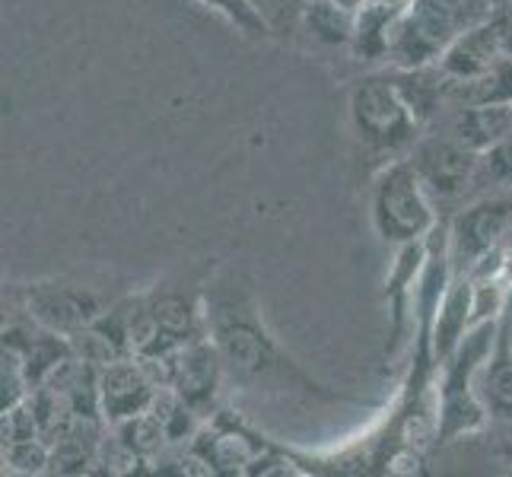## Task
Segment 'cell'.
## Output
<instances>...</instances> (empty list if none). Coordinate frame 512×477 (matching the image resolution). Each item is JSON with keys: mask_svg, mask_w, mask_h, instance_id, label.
I'll return each mask as SVG.
<instances>
[{"mask_svg": "<svg viewBox=\"0 0 512 477\" xmlns=\"http://www.w3.org/2000/svg\"><path fill=\"white\" fill-rule=\"evenodd\" d=\"M207 334L214 338L226 379L249 388V392H271V395H309L322 401H350L341 392H331L322 382H315L303 366L293 363L280 344L271 338L258 318L255 303L239 290L217 293L207 299Z\"/></svg>", "mask_w": 512, "mask_h": 477, "instance_id": "cell-1", "label": "cell"}, {"mask_svg": "<svg viewBox=\"0 0 512 477\" xmlns=\"http://www.w3.org/2000/svg\"><path fill=\"white\" fill-rule=\"evenodd\" d=\"M497 13L490 0H408L388 29L385 61L395 70L439 64L462 32Z\"/></svg>", "mask_w": 512, "mask_h": 477, "instance_id": "cell-2", "label": "cell"}, {"mask_svg": "<svg viewBox=\"0 0 512 477\" xmlns=\"http://www.w3.org/2000/svg\"><path fill=\"white\" fill-rule=\"evenodd\" d=\"M500 322L474 325L458 350L443 363V379L436 392V446H449L487 430L490 414L478 395V373L497 344Z\"/></svg>", "mask_w": 512, "mask_h": 477, "instance_id": "cell-3", "label": "cell"}, {"mask_svg": "<svg viewBox=\"0 0 512 477\" xmlns=\"http://www.w3.org/2000/svg\"><path fill=\"white\" fill-rule=\"evenodd\" d=\"M373 223L382 242L408 245L427 242V236L439 226L436 201L408 156L388 163L373 188Z\"/></svg>", "mask_w": 512, "mask_h": 477, "instance_id": "cell-4", "label": "cell"}, {"mask_svg": "<svg viewBox=\"0 0 512 477\" xmlns=\"http://www.w3.org/2000/svg\"><path fill=\"white\" fill-rule=\"evenodd\" d=\"M350 121L360 140L376 153L411 150L423 137L420 121L404 102L392 74L366 77L350 90Z\"/></svg>", "mask_w": 512, "mask_h": 477, "instance_id": "cell-5", "label": "cell"}, {"mask_svg": "<svg viewBox=\"0 0 512 477\" xmlns=\"http://www.w3.org/2000/svg\"><path fill=\"white\" fill-rule=\"evenodd\" d=\"M207 334V312L182 293L137 299L131 318V357L166 360Z\"/></svg>", "mask_w": 512, "mask_h": 477, "instance_id": "cell-6", "label": "cell"}, {"mask_svg": "<svg viewBox=\"0 0 512 477\" xmlns=\"http://www.w3.org/2000/svg\"><path fill=\"white\" fill-rule=\"evenodd\" d=\"M140 363L147 366V373L156 382L169 385L198 417L210 420L217 414V392H220L226 369L210 334L185 344L166 360H140Z\"/></svg>", "mask_w": 512, "mask_h": 477, "instance_id": "cell-7", "label": "cell"}, {"mask_svg": "<svg viewBox=\"0 0 512 477\" xmlns=\"http://www.w3.org/2000/svg\"><path fill=\"white\" fill-rule=\"evenodd\" d=\"M512 245V188L474 201L458 210L449 223V261L452 274H471V268L490 252Z\"/></svg>", "mask_w": 512, "mask_h": 477, "instance_id": "cell-8", "label": "cell"}, {"mask_svg": "<svg viewBox=\"0 0 512 477\" xmlns=\"http://www.w3.org/2000/svg\"><path fill=\"white\" fill-rule=\"evenodd\" d=\"M411 163L420 175V182L427 185L430 198L436 204L465 198L471 188H478V166L481 153L462 144L449 131L423 134L411 147Z\"/></svg>", "mask_w": 512, "mask_h": 477, "instance_id": "cell-9", "label": "cell"}, {"mask_svg": "<svg viewBox=\"0 0 512 477\" xmlns=\"http://www.w3.org/2000/svg\"><path fill=\"white\" fill-rule=\"evenodd\" d=\"M23 309L35 328L64 334V338H74L77 331L90 328L105 312L96 293L74 284H61V280L29 284L23 290Z\"/></svg>", "mask_w": 512, "mask_h": 477, "instance_id": "cell-10", "label": "cell"}, {"mask_svg": "<svg viewBox=\"0 0 512 477\" xmlns=\"http://www.w3.org/2000/svg\"><path fill=\"white\" fill-rule=\"evenodd\" d=\"M156 392H160V382L147 373V366L137 357L115 360L99 369V408L109 427L150 411Z\"/></svg>", "mask_w": 512, "mask_h": 477, "instance_id": "cell-11", "label": "cell"}, {"mask_svg": "<svg viewBox=\"0 0 512 477\" xmlns=\"http://www.w3.org/2000/svg\"><path fill=\"white\" fill-rule=\"evenodd\" d=\"M500 58H506V51H503V10H497L481 26H474V29L458 35V39L452 42V48L439 58V67H443L449 77L468 80V77L487 74V70Z\"/></svg>", "mask_w": 512, "mask_h": 477, "instance_id": "cell-12", "label": "cell"}, {"mask_svg": "<svg viewBox=\"0 0 512 477\" xmlns=\"http://www.w3.org/2000/svg\"><path fill=\"white\" fill-rule=\"evenodd\" d=\"M423 264H427V242H408L401 245V252L395 258V268L388 274V312H392V331H388V347L385 353L395 357L404 331H408V312L417 309V287Z\"/></svg>", "mask_w": 512, "mask_h": 477, "instance_id": "cell-13", "label": "cell"}, {"mask_svg": "<svg viewBox=\"0 0 512 477\" xmlns=\"http://www.w3.org/2000/svg\"><path fill=\"white\" fill-rule=\"evenodd\" d=\"M478 395L493 420L512 427V322L506 312L500 315L497 344L478 373Z\"/></svg>", "mask_w": 512, "mask_h": 477, "instance_id": "cell-14", "label": "cell"}, {"mask_svg": "<svg viewBox=\"0 0 512 477\" xmlns=\"http://www.w3.org/2000/svg\"><path fill=\"white\" fill-rule=\"evenodd\" d=\"M471 293L474 280L468 274H452L443 299H439V309L433 318V353L439 366L452 357L458 344L465 341V334L471 331Z\"/></svg>", "mask_w": 512, "mask_h": 477, "instance_id": "cell-15", "label": "cell"}, {"mask_svg": "<svg viewBox=\"0 0 512 477\" xmlns=\"http://www.w3.org/2000/svg\"><path fill=\"white\" fill-rule=\"evenodd\" d=\"M443 131L458 137L471 150L484 153L497 144L500 137L512 131V105L490 102V105H458L443 121Z\"/></svg>", "mask_w": 512, "mask_h": 477, "instance_id": "cell-16", "label": "cell"}, {"mask_svg": "<svg viewBox=\"0 0 512 477\" xmlns=\"http://www.w3.org/2000/svg\"><path fill=\"white\" fill-rule=\"evenodd\" d=\"M401 7L398 4H382V0H369V4L357 13V29H353V42H350L353 55H357L360 61H385V55H388V29H392Z\"/></svg>", "mask_w": 512, "mask_h": 477, "instance_id": "cell-17", "label": "cell"}, {"mask_svg": "<svg viewBox=\"0 0 512 477\" xmlns=\"http://www.w3.org/2000/svg\"><path fill=\"white\" fill-rule=\"evenodd\" d=\"M303 20L315 32V39L328 45L353 42V29H357V13L338 7L334 0H309Z\"/></svg>", "mask_w": 512, "mask_h": 477, "instance_id": "cell-18", "label": "cell"}, {"mask_svg": "<svg viewBox=\"0 0 512 477\" xmlns=\"http://www.w3.org/2000/svg\"><path fill=\"white\" fill-rule=\"evenodd\" d=\"M112 430H115V436L121 439V443H125L131 452H137L140 458H144V462L160 452L163 443H169L163 420L156 417L153 411H144V414H137V417L112 423Z\"/></svg>", "mask_w": 512, "mask_h": 477, "instance_id": "cell-19", "label": "cell"}, {"mask_svg": "<svg viewBox=\"0 0 512 477\" xmlns=\"http://www.w3.org/2000/svg\"><path fill=\"white\" fill-rule=\"evenodd\" d=\"M198 4L220 13L226 23H233L239 32L249 35V39H268V35H274L271 26L264 23V16L249 4V0H198Z\"/></svg>", "mask_w": 512, "mask_h": 477, "instance_id": "cell-20", "label": "cell"}, {"mask_svg": "<svg viewBox=\"0 0 512 477\" xmlns=\"http://www.w3.org/2000/svg\"><path fill=\"white\" fill-rule=\"evenodd\" d=\"M4 465L10 471H20V474H42L51 465V446L42 436L4 443Z\"/></svg>", "mask_w": 512, "mask_h": 477, "instance_id": "cell-21", "label": "cell"}, {"mask_svg": "<svg viewBox=\"0 0 512 477\" xmlns=\"http://www.w3.org/2000/svg\"><path fill=\"white\" fill-rule=\"evenodd\" d=\"M478 185L512 188V131H509L506 137H500L497 144L487 147V150L481 153Z\"/></svg>", "mask_w": 512, "mask_h": 477, "instance_id": "cell-22", "label": "cell"}, {"mask_svg": "<svg viewBox=\"0 0 512 477\" xmlns=\"http://www.w3.org/2000/svg\"><path fill=\"white\" fill-rule=\"evenodd\" d=\"M249 4L264 16L274 35H290L306 16L309 0H249Z\"/></svg>", "mask_w": 512, "mask_h": 477, "instance_id": "cell-23", "label": "cell"}, {"mask_svg": "<svg viewBox=\"0 0 512 477\" xmlns=\"http://www.w3.org/2000/svg\"><path fill=\"white\" fill-rule=\"evenodd\" d=\"M334 4L344 7V10H350V13H360V10L369 4V0H334Z\"/></svg>", "mask_w": 512, "mask_h": 477, "instance_id": "cell-24", "label": "cell"}, {"mask_svg": "<svg viewBox=\"0 0 512 477\" xmlns=\"http://www.w3.org/2000/svg\"><path fill=\"white\" fill-rule=\"evenodd\" d=\"M503 462L512 468V446H503Z\"/></svg>", "mask_w": 512, "mask_h": 477, "instance_id": "cell-25", "label": "cell"}]
</instances>
